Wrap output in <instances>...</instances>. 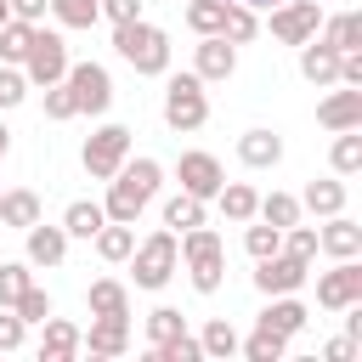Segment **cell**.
I'll return each instance as SVG.
<instances>
[{
  "label": "cell",
  "mask_w": 362,
  "mask_h": 362,
  "mask_svg": "<svg viewBox=\"0 0 362 362\" xmlns=\"http://www.w3.org/2000/svg\"><path fill=\"white\" fill-rule=\"evenodd\" d=\"M158 187H164V164H158V158H124V164H119V175L107 181L102 215H107V221L136 226V215L153 204V192H158Z\"/></svg>",
  "instance_id": "1"
},
{
  "label": "cell",
  "mask_w": 362,
  "mask_h": 362,
  "mask_svg": "<svg viewBox=\"0 0 362 362\" xmlns=\"http://www.w3.org/2000/svg\"><path fill=\"white\" fill-rule=\"evenodd\" d=\"M113 51H119L136 74H147V79L170 74V34H164L158 23H147V17L113 23Z\"/></svg>",
  "instance_id": "2"
},
{
  "label": "cell",
  "mask_w": 362,
  "mask_h": 362,
  "mask_svg": "<svg viewBox=\"0 0 362 362\" xmlns=\"http://www.w3.org/2000/svg\"><path fill=\"white\" fill-rule=\"evenodd\" d=\"M175 243H181V260H187L192 288H198V294H215V288L226 283V243H221V232L187 226V232H175Z\"/></svg>",
  "instance_id": "3"
},
{
  "label": "cell",
  "mask_w": 362,
  "mask_h": 362,
  "mask_svg": "<svg viewBox=\"0 0 362 362\" xmlns=\"http://www.w3.org/2000/svg\"><path fill=\"white\" fill-rule=\"evenodd\" d=\"M175 266H181V243H175V232H170V226L147 232V238L130 249V272H136V288H164V283L175 277Z\"/></svg>",
  "instance_id": "4"
},
{
  "label": "cell",
  "mask_w": 362,
  "mask_h": 362,
  "mask_svg": "<svg viewBox=\"0 0 362 362\" xmlns=\"http://www.w3.org/2000/svg\"><path fill=\"white\" fill-rule=\"evenodd\" d=\"M204 119H209L204 79L198 74H170V85H164V124L175 136H192V130H204Z\"/></svg>",
  "instance_id": "5"
},
{
  "label": "cell",
  "mask_w": 362,
  "mask_h": 362,
  "mask_svg": "<svg viewBox=\"0 0 362 362\" xmlns=\"http://www.w3.org/2000/svg\"><path fill=\"white\" fill-rule=\"evenodd\" d=\"M124 158H130V130H124V124H102V130H90V141L79 147V164H85L90 181H113Z\"/></svg>",
  "instance_id": "6"
},
{
  "label": "cell",
  "mask_w": 362,
  "mask_h": 362,
  "mask_svg": "<svg viewBox=\"0 0 362 362\" xmlns=\"http://www.w3.org/2000/svg\"><path fill=\"white\" fill-rule=\"evenodd\" d=\"M62 74H68V45H62V34H51V28L34 23L28 57H23V79H28V85H57Z\"/></svg>",
  "instance_id": "7"
},
{
  "label": "cell",
  "mask_w": 362,
  "mask_h": 362,
  "mask_svg": "<svg viewBox=\"0 0 362 362\" xmlns=\"http://www.w3.org/2000/svg\"><path fill=\"white\" fill-rule=\"evenodd\" d=\"M62 79H68L79 113H107V107H113V74H107L102 62H68Z\"/></svg>",
  "instance_id": "8"
},
{
  "label": "cell",
  "mask_w": 362,
  "mask_h": 362,
  "mask_svg": "<svg viewBox=\"0 0 362 362\" xmlns=\"http://www.w3.org/2000/svg\"><path fill=\"white\" fill-rule=\"evenodd\" d=\"M305 272H311V260L277 249V255L255 260V288H260L266 300H272V294H300V288H305Z\"/></svg>",
  "instance_id": "9"
},
{
  "label": "cell",
  "mask_w": 362,
  "mask_h": 362,
  "mask_svg": "<svg viewBox=\"0 0 362 362\" xmlns=\"http://www.w3.org/2000/svg\"><path fill=\"white\" fill-rule=\"evenodd\" d=\"M322 28V6L317 0H277L272 6V40L277 45H305Z\"/></svg>",
  "instance_id": "10"
},
{
  "label": "cell",
  "mask_w": 362,
  "mask_h": 362,
  "mask_svg": "<svg viewBox=\"0 0 362 362\" xmlns=\"http://www.w3.org/2000/svg\"><path fill=\"white\" fill-rule=\"evenodd\" d=\"M362 300V266L356 260H334L328 272H317V305L322 311H345Z\"/></svg>",
  "instance_id": "11"
},
{
  "label": "cell",
  "mask_w": 362,
  "mask_h": 362,
  "mask_svg": "<svg viewBox=\"0 0 362 362\" xmlns=\"http://www.w3.org/2000/svg\"><path fill=\"white\" fill-rule=\"evenodd\" d=\"M192 74H198L204 85L232 79V74H238V45H232L226 34H198V45H192Z\"/></svg>",
  "instance_id": "12"
},
{
  "label": "cell",
  "mask_w": 362,
  "mask_h": 362,
  "mask_svg": "<svg viewBox=\"0 0 362 362\" xmlns=\"http://www.w3.org/2000/svg\"><path fill=\"white\" fill-rule=\"evenodd\" d=\"M175 175H181V192H192V198H204V204H209V198L221 192V181H226L221 158H215V153H198V147L175 158Z\"/></svg>",
  "instance_id": "13"
},
{
  "label": "cell",
  "mask_w": 362,
  "mask_h": 362,
  "mask_svg": "<svg viewBox=\"0 0 362 362\" xmlns=\"http://www.w3.org/2000/svg\"><path fill=\"white\" fill-rule=\"evenodd\" d=\"M68 243H74V238H68L62 226H45V215H40L34 226H23V260H28V266H62V260H68Z\"/></svg>",
  "instance_id": "14"
},
{
  "label": "cell",
  "mask_w": 362,
  "mask_h": 362,
  "mask_svg": "<svg viewBox=\"0 0 362 362\" xmlns=\"http://www.w3.org/2000/svg\"><path fill=\"white\" fill-rule=\"evenodd\" d=\"M317 124L322 130H362V85H339L317 102Z\"/></svg>",
  "instance_id": "15"
},
{
  "label": "cell",
  "mask_w": 362,
  "mask_h": 362,
  "mask_svg": "<svg viewBox=\"0 0 362 362\" xmlns=\"http://www.w3.org/2000/svg\"><path fill=\"white\" fill-rule=\"evenodd\" d=\"M317 255H328V260H356L362 255V226L339 209V215H328L322 226H317Z\"/></svg>",
  "instance_id": "16"
},
{
  "label": "cell",
  "mask_w": 362,
  "mask_h": 362,
  "mask_svg": "<svg viewBox=\"0 0 362 362\" xmlns=\"http://www.w3.org/2000/svg\"><path fill=\"white\" fill-rule=\"evenodd\" d=\"M79 351H90V356H124L130 351V317H90Z\"/></svg>",
  "instance_id": "17"
},
{
  "label": "cell",
  "mask_w": 362,
  "mask_h": 362,
  "mask_svg": "<svg viewBox=\"0 0 362 362\" xmlns=\"http://www.w3.org/2000/svg\"><path fill=\"white\" fill-rule=\"evenodd\" d=\"M40 328H45V334H40V362H74V356H79V339H85L79 322H68V317H45Z\"/></svg>",
  "instance_id": "18"
},
{
  "label": "cell",
  "mask_w": 362,
  "mask_h": 362,
  "mask_svg": "<svg viewBox=\"0 0 362 362\" xmlns=\"http://www.w3.org/2000/svg\"><path fill=\"white\" fill-rule=\"evenodd\" d=\"M238 164H243V170H272V164H283V136H277V130H243V136H238Z\"/></svg>",
  "instance_id": "19"
},
{
  "label": "cell",
  "mask_w": 362,
  "mask_h": 362,
  "mask_svg": "<svg viewBox=\"0 0 362 362\" xmlns=\"http://www.w3.org/2000/svg\"><path fill=\"white\" fill-rule=\"evenodd\" d=\"M300 74H305L311 85H339V51L311 34V40L300 45Z\"/></svg>",
  "instance_id": "20"
},
{
  "label": "cell",
  "mask_w": 362,
  "mask_h": 362,
  "mask_svg": "<svg viewBox=\"0 0 362 362\" xmlns=\"http://www.w3.org/2000/svg\"><path fill=\"white\" fill-rule=\"evenodd\" d=\"M40 215H45V204H40L34 187H6V192H0V226L23 232V226H34Z\"/></svg>",
  "instance_id": "21"
},
{
  "label": "cell",
  "mask_w": 362,
  "mask_h": 362,
  "mask_svg": "<svg viewBox=\"0 0 362 362\" xmlns=\"http://www.w3.org/2000/svg\"><path fill=\"white\" fill-rule=\"evenodd\" d=\"M305 317H311V311H305L294 294H272V300H266V311H260V328H272V334L294 339V334L305 328Z\"/></svg>",
  "instance_id": "22"
},
{
  "label": "cell",
  "mask_w": 362,
  "mask_h": 362,
  "mask_svg": "<svg viewBox=\"0 0 362 362\" xmlns=\"http://www.w3.org/2000/svg\"><path fill=\"white\" fill-rule=\"evenodd\" d=\"M85 305H90V317H130V288L119 277H96L85 288Z\"/></svg>",
  "instance_id": "23"
},
{
  "label": "cell",
  "mask_w": 362,
  "mask_h": 362,
  "mask_svg": "<svg viewBox=\"0 0 362 362\" xmlns=\"http://www.w3.org/2000/svg\"><path fill=\"white\" fill-rule=\"evenodd\" d=\"M215 204H221V215H226L232 226H243V221H255V204H260V192H255L249 181H221Z\"/></svg>",
  "instance_id": "24"
},
{
  "label": "cell",
  "mask_w": 362,
  "mask_h": 362,
  "mask_svg": "<svg viewBox=\"0 0 362 362\" xmlns=\"http://www.w3.org/2000/svg\"><path fill=\"white\" fill-rule=\"evenodd\" d=\"M317 40H328L334 51H362V11H339V17H322Z\"/></svg>",
  "instance_id": "25"
},
{
  "label": "cell",
  "mask_w": 362,
  "mask_h": 362,
  "mask_svg": "<svg viewBox=\"0 0 362 362\" xmlns=\"http://www.w3.org/2000/svg\"><path fill=\"white\" fill-rule=\"evenodd\" d=\"M300 209H311V215H322V221L339 215V209H345V181H334V175H328V181H305Z\"/></svg>",
  "instance_id": "26"
},
{
  "label": "cell",
  "mask_w": 362,
  "mask_h": 362,
  "mask_svg": "<svg viewBox=\"0 0 362 362\" xmlns=\"http://www.w3.org/2000/svg\"><path fill=\"white\" fill-rule=\"evenodd\" d=\"M102 221H107V215H102L96 198H74V204L62 209V232H68V238H85V243L102 232Z\"/></svg>",
  "instance_id": "27"
},
{
  "label": "cell",
  "mask_w": 362,
  "mask_h": 362,
  "mask_svg": "<svg viewBox=\"0 0 362 362\" xmlns=\"http://www.w3.org/2000/svg\"><path fill=\"white\" fill-rule=\"evenodd\" d=\"M90 243H96V255H102L107 266H119V260H130V249H136V226H124V221H102V232H96Z\"/></svg>",
  "instance_id": "28"
},
{
  "label": "cell",
  "mask_w": 362,
  "mask_h": 362,
  "mask_svg": "<svg viewBox=\"0 0 362 362\" xmlns=\"http://www.w3.org/2000/svg\"><path fill=\"white\" fill-rule=\"evenodd\" d=\"M328 164H334V175H356L362 170V130H334Z\"/></svg>",
  "instance_id": "29"
},
{
  "label": "cell",
  "mask_w": 362,
  "mask_h": 362,
  "mask_svg": "<svg viewBox=\"0 0 362 362\" xmlns=\"http://www.w3.org/2000/svg\"><path fill=\"white\" fill-rule=\"evenodd\" d=\"M238 351H243L249 362H283V356H288V339L255 322V334H249V339H238Z\"/></svg>",
  "instance_id": "30"
},
{
  "label": "cell",
  "mask_w": 362,
  "mask_h": 362,
  "mask_svg": "<svg viewBox=\"0 0 362 362\" xmlns=\"http://www.w3.org/2000/svg\"><path fill=\"white\" fill-rule=\"evenodd\" d=\"M28 40H34V23H23V17H6V23H0V62L23 68V57H28Z\"/></svg>",
  "instance_id": "31"
},
{
  "label": "cell",
  "mask_w": 362,
  "mask_h": 362,
  "mask_svg": "<svg viewBox=\"0 0 362 362\" xmlns=\"http://www.w3.org/2000/svg\"><path fill=\"white\" fill-rule=\"evenodd\" d=\"M255 221H272V226L283 232V226L300 221V198H294V192H266V198L255 204Z\"/></svg>",
  "instance_id": "32"
},
{
  "label": "cell",
  "mask_w": 362,
  "mask_h": 362,
  "mask_svg": "<svg viewBox=\"0 0 362 362\" xmlns=\"http://www.w3.org/2000/svg\"><path fill=\"white\" fill-rule=\"evenodd\" d=\"M198 345H204V356H215V362H226V356H238V328H232L226 317H215V322H204V334H198Z\"/></svg>",
  "instance_id": "33"
},
{
  "label": "cell",
  "mask_w": 362,
  "mask_h": 362,
  "mask_svg": "<svg viewBox=\"0 0 362 362\" xmlns=\"http://www.w3.org/2000/svg\"><path fill=\"white\" fill-rule=\"evenodd\" d=\"M221 34L232 40V45H249L255 34H260V17H255V6H226V17H221Z\"/></svg>",
  "instance_id": "34"
},
{
  "label": "cell",
  "mask_w": 362,
  "mask_h": 362,
  "mask_svg": "<svg viewBox=\"0 0 362 362\" xmlns=\"http://www.w3.org/2000/svg\"><path fill=\"white\" fill-rule=\"evenodd\" d=\"M164 226H170V232L204 226V198H192V192H175V198L164 204Z\"/></svg>",
  "instance_id": "35"
},
{
  "label": "cell",
  "mask_w": 362,
  "mask_h": 362,
  "mask_svg": "<svg viewBox=\"0 0 362 362\" xmlns=\"http://www.w3.org/2000/svg\"><path fill=\"white\" fill-rule=\"evenodd\" d=\"M243 249H249L255 260H266V255L283 249V232H277L272 221H243Z\"/></svg>",
  "instance_id": "36"
},
{
  "label": "cell",
  "mask_w": 362,
  "mask_h": 362,
  "mask_svg": "<svg viewBox=\"0 0 362 362\" xmlns=\"http://www.w3.org/2000/svg\"><path fill=\"white\" fill-rule=\"evenodd\" d=\"M45 11H51L62 28H90V23L102 17V6H96V0H51Z\"/></svg>",
  "instance_id": "37"
},
{
  "label": "cell",
  "mask_w": 362,
  "mask_h": 362,
  "mask_svg": "<svg viewBox=\"0 0 362 362\" xmlns=\"http://www.w3.org/2000/svg\"><path fill=\"white\" fill-rule=\"evenodd\" d=\"M198 356H204V345H198V334H187V328H181L175 339H158V345H153V362H198Z\"/></svg>",
  "instance_id": "38"
},
{
  "label": "cell",
  "mask_w": 362,
  "mask_h": 362,
  "mask_svg": "<svg viewBox=\"0 0 362 362\" xmlns=\"http://www.w3.org/2000/svg\"><path fill=\"white\" fill-rule=\"evenodd\" d=\"M34 283V266L28 260H0V305H17V294Z\"/></svg>",
  "instance_id": "39"
},
{
  "label": "cell",
  "mask_w": 362,
  "mask_h": 362,
  "mask_svg": "<svg viewBox=\"0 0 362 362\" xmlns=\"http://www.w3.org/2000/svg\"><path fill=\"white\" fill-rule=\"evenodd\" d=\"M45 119H57V124H68V119H79V102H74V90H68V79H57V85H45Z\"/></svg>",
  "instance_id": "40"
},
{
  "label": "cell",
  "mask_w": 362,
  "mask_h": 362,
  "mask_svg": "<svg viewBox=\"0 0 362 362\" xmlns=\"http://www.w3.org/2000/svg\"><path fill=\"white\" fill-rule=\"evenodd\" d=\"M187 328V317L175 311V305H158V311H147V345H158V339H175Z\"/></svg>",
  "instance_id": "41"
},
{
  "label": "cell",
  "mask_w": 362,
  "mask_h": 362,
  "mask_svg": "<svg viewBox=\"0 0 362 362\" xmlns=\"http://www.w3.org/2000/svg\"><path fill=\"white\" fill-rule=\"evenodd\" d=\"M221 17H226V6H215V0H187V28H192V34H221Z\"/></svg>",
  "instance_id": "42"
},
{
  "label": "cell",
  "mask_w": 362,
  "mask_h": 362,
  "mask_svg": "<svg viewBox=\"0 0 362 362\" xmlns=\"http://www.w3.org/2000/svg\"><path fill=\"white\" fill-rule=\"evenodd\" d=\"M11 311H17L23 322H45V317H51V294H45L40 283H28V288L17 294V305H11Z\"/></svg>",
  "instance_id": "43"
},
{
  "label": "cell",
  "mask_w": 362,
  "mask_h": 362,
  "mask_svg": "<svg viewBox=\"0 0 362 362\" xmlns=\"http://www.w3.org/2000/svg\"><path fill=\"white\" fill-rule=\"evenodd\" d=\"M23 96H28V79H23V68L0 62V113H11V107H17Z\"/></svg>",
  "instance_id": "44"
},
{
  "label": "cell",
  "mask_w": 362,
  "mask_h": 362,
  "mask_svg": "<svg viewBox=\"0 0 362 362\" xmlns=\"http://www.w3.org/2000/svg\"><path fill=\"white\" fill-rule=\"evenodd\" d=\"M283 249L288 255H300V260H317V226H283Z\"/></svg>",
  "instance_id": "45"
},
{
  "label": "cell",
  "mask_w": 362,
  "mask_h": 362,
  "mask_svg": "<svg viewBox=\"0 0 362 362\" xmlns=\"http://www.w3.org/2000/svg\"><path fill=\"white\" fill-rule=\"evenodd\" d=\"M23 339H28V322L11 305H0V351H23Z\"/></svg>",
  "instance_id": "46"
},
{
  "label": "cell",
  "mask_w": 362,
  "mask_h": 362,
  "mask_svg": "<svg viewBox=\"0 0 362 362\" xmlns=\"http://www.w3.org/2000/svg\"><path fill=\"white\" fill-rule=\"evenodd\" d=\"M96 6H102L107 23H130V17H141V0H96Z\"/></svg>",
  "instance_id": "47"
},
{
  "label": "cell",
  "mask_w": 362,
  "mask_h": 362,
  "mask_svg": "<svg viewBox=\"0 0 362 362\" xmlns=\"http://www.w3.org/2000/svg\"><path fill=\"white\" fill-rule=\"evenodd\" d=\"M6 6H11V17H23V23H40L51 0H6Z\"/></svg>",
  "instance_id": "48"
},
{
  "label": "cell",
  "mask_w": 362,
  "mask_h": 362,
  "mask_svg": "<svg viewBox=\"0 0 362 362\" xmlns=\"http://www.w3.org/2000/svg\"><path fill=\"white\" fill-rule=\"evenodd\" d=\"M322 356H328V362H351V356H356V339H351V334H345V339H328Z\"/></svg>",
  "instance_id": "49"
},
{
  "label": "cell",
  "mask_w": 362,
  "mask_h": 362,
  "mask_svg": "<svg viewBox=\"0 0 362 362\" xmlns=\"http://www.w3.org/2000/svg\"><path fill=\"white\" fill-rule=\"evenodd\" d=\"M11 153V130H6V119H0V158Z\"/></svg>",
  "instance_id": "50"
},
{
  "label": "cell",
  "mask_w": 362,
  "mask_h": 362,
  "mask_svg": "<svg viewBox=\"0 0 362 362\" xmlns=\"http://www.w3.org/2000/svg\"><path fill=\"white\" fill-rule=\"evenodd\" d=\"M238 6H255V11H272L277 0H238Z\"/></svg>",
  "instance_id": "51"
},
{
  "label": "cell",
  "mask_w": 362,
  "mask_h": 362,
  "mask_svg": "<svg viewBox=\"0 0 362 362\" xmlns=\"http://www.w3.org/2000/svg\"><path fill=\"white\" fill-rule=\"evenodd\" d=\"M6 17H11V6H6V0H0V23H6Z\"/></svg>",
  "instance_id": "52"
},
{
  "label": "cell",
  "mask_w": 362,
  "mask_h": 362,
  "mask_svg": "<svg viewBox=\"0 0 362 362\" xmlns=\"http://www.w3.org/2000/svg\"><path fill=\"white\" fill-rule=\"evenodd\" d=\"M215 6H232V0H215Z\"/></svg>",
  "instance_id": "53"
}]
</instances>
